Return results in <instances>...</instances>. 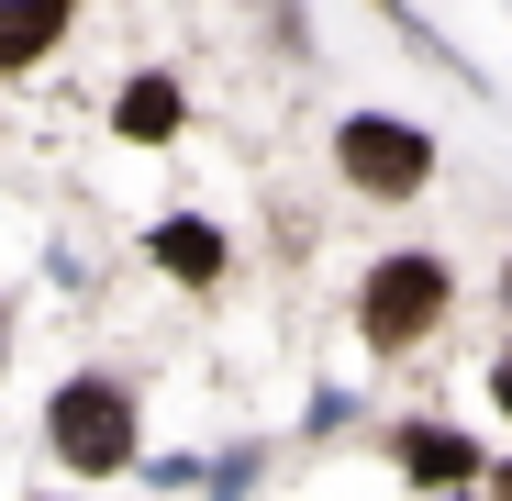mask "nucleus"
Masks as SVG:
<instances>
[{
    "label": "nucleus",
    "mask_w": 512,
    "mask_h": 501,
    "mask_svg": "<svg viewBox=\"0 0 512 501\" xmlns=\"http://www.w3.org/2000/svg\"><path fill=\"white\" fill-rule=\"evenodd\" d=\"M435 312H446V268L435 257H379V279L357 301L368 346H412V334H435Z\"/></svg>",
    "instance_id": "f257e3e1"
},
{
    "label": "nucleus",
    "mask_w": 512,
    "mask_h": 501,
    "mask_svg": "<svg viewBox=\"0 0 512 501\" xmlns=\"http://www.w3.org/2000/svg\"><path fill=\"white\" fill-rule=\"evenodd\" d=\"M45 435L78 457V468H123V435H134V401L112 390V379H67L56 401H45Z\"/></svg>",
    "instance_id": "f03ea898"
},
{
    "label": "nucleus",
    "mask_w": 512,
    "mask_h": 501,
    "mask_svg": "<svg viewBox=\"0 0 512 501\" xmlns=\"http://www.w3.org/2000/svg\"><path fill=\"white\" fill-rule=\"evenodd\" d=\"M334 156H346V179H357V190H379V201H401V190L435 179V145H423L412 123H379V112H357L346 134H334Z\"/></svg>",
    "instance_id": "7ed1b4c3"
},
{
    "label": "nucleus",
    "mask_w": 512,
    "mask_h": 501,
    "mask_svg": "<svg viewBox=\"0 0 512 501\" xmlns=\"http://www.w3.org/2000/svg\"><path fill=\"white\" fill-rule=\"evenodd\" d=\"M156 257H167V279H223V234L212 223H156Z\"/></svg>",
    "instance_id": "20e7f679"
},
{
    "label": "nucleus",
    "mask_w": 512,
    "mask_h": 501,
    "mask_svg": "<svg viewBox=\"0 0 512 501\" xmlns=\"http://www.w3.org/2000/svg\"><path fill=\"white\" fill-rule=\"evenodd\" d=\"M56 34H67V12H56V0H23V12H0V67H34Z\"/></svg>",
    "instance_id": "39448f33"
},
{
    "label": "nucleus",
    "mask_w": 512,
    "mask_h": 501,
    "mask_svg": "<svg viewBox=\"0 0 512 501\" xmlns=\"http://www.w3.org/2000/svg\"><path fill=\"white\" fill-rule=\"evenodd\" d=\"M401 468H412V479H468V446H457L446 424H412V435H401Z\"/></svg>",
    "instance_id": "423d86ee"
},
{
    "label": "nucleus",
    "mask_w": 512,
    "mask_h": 501,
    "mask_svg": "<svg viewBox=\"0 0 512 501\" xmlns=\"http://www.w3.org/2000/svg\"><path fill=\"white\" fill-rule=\"evenodd\" d=\"M123 134H179V90H167V78H134L123 90Z\"/></svg>",
    "instance_id": "0eeeda50"
},
{
    "label": "nucleus",
    "mask_w": 512,
    "mask_h": 501,
    "mask_svg": "<svg viewBox=\"0 0 512 501\" xmlns=\"http://www.w3.org/2000/svg\"><path fill=\"white\" fill-rule=\"evenodd\" d=\"M501 401H512V368H501Z\"/></svg>",
    "instance_id": "6e6552de"
},
{
    "label": "nucleus",
    "mask_w": 512,
    "mask_h": 501,
    "mask_svg": "<svg viewBox=\"0 0 512 501\" xmlns=\"http://www.w3.org/2000/svg\"><path fill=\"white\" fill-rule=\"evenodd\" d=\"M501 501H512V468H501Z\"/></svg>",
    "instance_id": "1a4fd4ad"
}]
</instances>
